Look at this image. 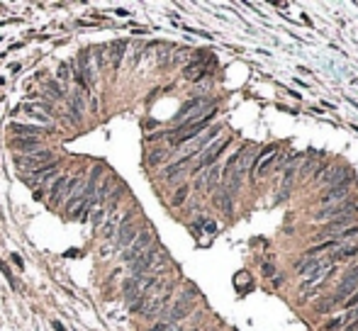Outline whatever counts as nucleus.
Instances as JSON below:
<instances>
[{"instance_id":"nucleus-29","label":"nucleus","mask_w":358,"mask_h":331,"mask_svg":"<svg viewBox=\"0 0 358 331\" xmlns=\"http://www.w3.org/2000/svg\"><path fill=\"white\" fill-rule=\"evenodd\" d=\"M356 307H358V290L344 302V309H346V312H351V309H356Z\"/></svg>"},{"instance_id":"nucleus-27","label":"nucleus","mask_w":358,"mask_h":331,"mask_svg":"<svg viewBox=\"0 0 358 331\" xmlns=\"http://www.w3.org/2000/svg\"><path fill=\"white\" fill-rule=\"evenodd\" d=\"M188 193H190V188H188V185H180L178 190H176V195H173V207L183 205V202H185V197H188Z\"/></svg>"},{"instance_id":"nucleus-11","label":"nucleus","mask_w":358,"mask_h":331,"mask_svg":"<svg viewBox=\"0 0 358 331\" xmlns=\"http://www.w3.org/2000/svg\"><path fill=\"white\" fill-rule=\"evenodd\" d=\"M278 156V146L276 144H271V146H266V151L261 153V158L253 163V178H263L266 176V171L271 168V163H273V158Z\"/></svg>"},{"instance_id":"nucleus-33","label":"nucleus","mask_w":358,"mask_h":331,"mask_svg":"<svg viewBox=\"0 0 358 331\" xmlns=\"http://www.w3.org/2000/svg\"><path fill=\"white\" fill-rule=\"evenodd\" d=\"M344 331H358V317L353 319V321H348V326H346Z\"/></svg>"},{"instance_id":"nucleus-22","label":"nucleus","mask_w":358,"mask_h":331,"mask_svg":"<svg viewBox=\"0 0 358 331\" xmlns=\"http://www.w3.org/2000/svg\"><path fill=\"white\" fill-rule=\"evenodd\" d=\"M207 73V66L205 64H188L185 69H183V76L188 78V81H200L202 76Z\"/></svg>"},{"instance_id":"nucleus-18","label":"nucleus","mask_w":358,"mask_h":331,"mask_svg":"<svg viewBox=\"0 0 358 331\" xmlns=\"http://www.w3.org/2000/svg\"><path fill=\"white\" fill-rule=\"evenodd\" d=\"M358 317V312L356 309H351V312H344V314H339V317H334L329 319L324 326H322V331H339V329H344V324H348V321H353V319Z\"/></svg>"},{"instance_id":"nucleus-34","label":"nucleus","mask_w":358,"mask_h":331,"mask_svg":"<svg viewBox=\"0 0 358 331\" xmlns=\"http://www.w3.org/2000/svg\"><path fill=\"white\" fill-rule=\"evenodd\" d=\"M161 158H164V151H156V153H151V158H149V161L156 163V161H161Z\"/></svg>"},{"instance_id":"nucleus-31","label":"nucleus","mask_w":358,"mask_h":331,"mask_svg":"<svg viewBox=\"0 0 358 331\" xmlns=\"http://www.w3.org/2000/svg\"><path fill=\"white\" fill-rule=\"evenodd\" d=\"M168 329H171V324H168V321H159L151 331H168Z\"/></svg>"},{"instance_id":"nucleus-23","label":"nucleus","mask_w":358,"mask_h":331,"mask_svg":"<svg viewBox=\"0 0 358 331\" xmlns=\"http://www.w3.org/2000/svg\"><path fill=\"white\" fill-rule=\"evenodd\" d=\"M10 129L15 137H41V129L32 127V124H13Z\"/></svg>"},{"instance_id":"nucleus-13","label":"nucleus","mask_w":358,"mask_h":331,"mask_svg":"<svg viewBox=\"0 0 358 331\" xmlns=\"http://www.w3.org/2000/svg\"><path fill=\"white\" fill-rule=\"evenodd\" d=\"M129 219H132V212H127V214H110V219L103 224V236H105V239H112V236L120 232V227L127 224Z\"/></svg>"},{"instance_id":"nucleus-12","label":"nucleus","mask_w":358,"mask_h":331,"mask_svg":"<svg viewBox=\"0 0 358 331\" xmlns=\"http://www.w3.org/2000/svg\"><path fill=\"white\" fill-rule=\"evenodd\" d=\"M327 263H329V258H302V261L295 265V273L302 278H310V275H315L319 268H324Z\"/></svg>"},{"instance_id":"nucleus-9","label":"nucleus","mask_w":358,"mask_h":331,"mask_svg":"<svg viewBox=\"0 0 358 331\" xmlns=\"http://www.w3.org/2000/svg\"><path fill=\"white\" fill-rule=\"evenodd\" d=\"M358 207L353 200H341V202H334V205H327L315 212V219H336V217H344V214H356Z\"/></svg>"},{"instance_id":"nucleus-6","label":"nucleus","mask_w":358,"mask_h":331,"mask_svg":"<svg viewBox=\"0 0 358 331\" xmlns=\"http://www.w3.org/2000/svg\"><path fill=\"white\" fill-rule=\"evenodd\" d=\"M54 163V156L49 151H44V149H37V151L32 153H22V156H17L15 158V165L17 168H25V171H41V168H46V165Z\"/></svg>"},{"instance_id":"nucleus-32","label":"nucleus","mask_w":358,"mask_h":331,"mask_svg":"<svg viewBox=\"0 0 358 331\" xmlns=\"http://www.w3.org/2000/svg\"><path fill=\"white\" fill-rule=\"evenodd\" d=\"M273 273H276V268H273L271 263H266V265H263V275H273Z\"/></svg>"},{"instance_id":"nucleus-26","label":"nucleus","mask_w":358,"mask_h":331,"mask_svg":"<svg viewBox=\"0 0 358 331\" xmlns=\"http://www.w3.org/2000/svg\"><path fill=\"white\" fill-rule=\"evenodd\" d=\"M215 205L220 207V209H224V212H229V209H232V197H229V193H227V190H220V193L215 195Z\"/></svg>"},{"instance_id":"nucleus-24","label":"nucleus","mask_w":358,"mask_h":331,"mask_svg":"<svg viewBox=\"0 0 358 331\" xmlns=\"http://www.w3.org/2000/svg\"><path fill=\"white\" fill-rule=\"evenodd\" d=\"M105 217H108V212H105V207L103 205H93L90 207V212H88V219H90L93 227H100V224L105 222Z\"/></svg>"},{"instance_id":"nucleus-10","label":"nucleus","mask_w":358,"mask_h":331,"mask_svg":"<svg viewBox=\"0 0 358 331\" xmlns=\"http://www.w3.org/2000/svg\"><path fill=\"white\" fill-rule=\"evenodd\" d=\"M193 309H195V292L190 290V292H185L178 302L171 307V312H168V324H176L180 319H185Z\"/></svg>"},{"instance_id":"nucleus-20","label":"nucleus","mask_w":358,"mask_h":331,"mask_svg":"<svg viewBox=\"0 0 358 331\" xmlns=\"http://www.w3.org/2000/svg\"><path fill=\"white\" fill-rule=\"evenodd\" d=\"M346 173V165H341V163H336V165H331L329 171H327V173H322V176H319V183H322V185H324V188H329V185H334V183H336V180L341 178V176H344Z\"/></svg>"},{"instance_id":"nucleus-21","label":"nucleus","mask_w":358,"mask_h":331,"mask_svg":"<svg viewBox=\"0 0 358 331\" xmlns=\"http://www.w3.org/2000/svg\"><path fill=\"white\" fill-rule=\"evenodd\" d=\"M17 110H22L25 115H27L29 120H37V122H49V115H44V107L41 105H20Z\"/></svg>"},{"instance_id":"nucleus-19","label":"nucleus","mask_w":358,"mask_h":331,"mask_svg":"<svg viewBox=\"0 0 358 331\" xmlns=\"http://www.w3.org/2000/svg\"><path fill=\"white\" fill-rule=\"evenodd\" d=\"M39 141H41V137H15L13 149H17V151H22V153H32V151H37Z\"/></svg>"},{"instance_id":"nucleus-5","label":"nucleus","mask_w":358,"mask_h":331,"mask_svg":"<svg viewBox=\"0 0 358 331\" xmlns=\"http://www.w3.org/2000/svg\"><path fill=\"white\" fill-rule=\"evenodd\" d=\"M149 248H154V232H151V229H141V232L134 236V241L122 251V261L124 263H134L137 258H141Z\"/></svg>"},{"instance_id":"nucleus-4","label":"nucleus","mask_w":358,"mask_h":331,"mask_svg":"<svg viewBox=\"0 0 358 331\" xmlns=\"http://www.w3.org/2000/svg\"><path fill=\"white\" fill-rule=\"evenodd\" d=\"M353 183H356L353 173H346V176H341V178L336 180L334 185H329V188L322 193L319 202H322V205H334V202H341V200H346V197L351 195Z\"/></svg>"},{"instance_id":"nucleus-7","label":"nucleus","mask_w":358,"mask_h":331,"mask_svg":"<svg viewBox=\"0 0 358 331\" xmlns=\"http://www.w3.org/2000/svg\"><path fill=\"white\" fill-rule=\"evenodd\" d=\"M227 144H229V137H222V139H217L215 144H210L205 151L200 153V158H197V163H195V173H202L210 165H215V161H217L222 156V151L227 149Z\"/></svg>"},{"instance_id":"nucleus-1","label":"nucleus","mask_w":358,"mask_h":331,"mask_svg":"<svg viewBox=\"0 0 358 331\" xmlns=\"http://www.w3.org/2000/svg\"><path fill=\"white\" fill-rule=\"evenodd\" d=\"M171 297H173V283H161V280H156L151 285V290L144 295V300L139 302V307L134 312H141L144 317H159L161 312L166 309V304L171 302Z\"/></svg>"},{"instance_id":"nucleus-28","label":"nucleus","mask_w":358,"mask_h":331,"mask_svg":"<svg viewBox=\"0 0 358 331\" xmlns=\"http://www.w3.org/2000/svg\"><path fill=\"white\" fill-rule=\"evenodd\" d=\"M71 66L69 64H61V66H59V81H61V85H64V83L69 81V76H71Z\"/></svg>"},{"instance_id":"nucleus-25","label":"nucleus","mask_w":358,"mask_h":331,"mask_svg":"<svg viewBox=\"0 0 358 331\" xmlns=\"http://www.w3.org/2000/svg\"><path fill=\"white\" fill-rule=\"evenodd\" d=\"M66 183H69V178H64V176H56L52 183H49V195L54 197V200H59V195H61V190L66 188Z\"/></svg>"},{"instance_id":"nucleus-30","label":"nucleus","mask_w":358,"mask_h":331,"mask_svg":"<svg viewBox=\"0 0 358 331\" xmlns=\"http://www.w3.org/2000/svg\"><path fill=\"white\" fill-rule=\"evenodd\" d=\"M202 232H207V234H215V232H217V224H215V222H202Z\"/></svg>"},{"instance_id":"nucleus-2","label":"nucleus","mask_w":358,"mask_h":331,"mask_svg":"<svg viewBox=\"0 0 358 331\" xmlns=\"http://www.w3.org/2000/svg\"><path fill=\"white\" fill-rule=\"evenodd\" d=\"M168 268V253L161 246L149 248L141 258H137L134 263H129V270L134 275H151L156 278V273H161Z\"/></svg>"},{"instance_id":"nucleus-15","label":"nucleus","mask_w":358,"mask_h":331,"mask_svg":"<svg viewBox=\"0 0 358 331\" xmlns=\"http://www.w3.org/2000/svg\"><path fill=\"white\" fill-rule=\"evenodd\" d=\"M83 188H85V185H83V180H81V178H71L69 183H66V188L61 190L59 200H64V202L69 205V202H73V200H78V197H81Z\"/></svg>"},{"instance_id":"nucleus-35","label":"nucleus","mask_w":358,"mask_h":331,"mask_svg":"<svg viewBox=\"0 0 358 331\" xmlns=\"http://www.w3.org/2000/svg\"><path fill=\"white\" fill-rule=\"evenodd\" d=\"M54 329H56V331H66V329H64V324H61V321H54Z\"/></svg>"},{"instance_id":"nucleus-17","label":"nucleus","mask_w":358,"mask_h":331,"mask_svg":"<svg viewBox=\"0 0 358 331\" xmlns=\"http://www.w3.org/2000/svg\"><path fill=\"white\" fill-rule=\"evenodd\" d=\"M358 256V241H341V246L336 248L334 253H331L329 261H348V258H356Z\"/></svg>"},{"instance_id":"nucleus-3","label":"nucleus","mask_w":358,"mask_h":331,"mask_svg":"<svg viewBox=\"0 0 358 331\" xmlns=\"http://www.w3.org/2000/svg\"><path fill=\"white\" fill-rule=\"evenodd\" d=\"M334 270H336V265H334V261H329L327 265H324V268H319L315 275L302 278V283L297 285V292H300V295H304V297H310V295H317L319 290L327 285V280L334 275Z\"/></svg>"},{"instance_id":"nucleus-8","label":"nucleus","mask_w":358,"mask_h":331,"mask_svg":"<svg viewBox=\"0 0 358 331\" xmlns=\"http://www.w3.org/2000/svg\"><path fill=\"white\" fill-rule=\"evenodd\" d=\"M137 234H139V224L134 219H129L127 224L120 227V232H117L115 239H112V246L105 248V251H103V256H108L110 251H124V248L134 241V236H137Z\"/></svg>"},{"instance_id":"nucleus-14","label":"nucleus","mask_w":358,"mask_h":331,"mask_svg":"<svg viewBox=\"0 0 358 331\" xmlns=\"http://www.w3.org/2000/svg\"><path fill=\"white\" fill-rule=\"evenodd\" d=\"M222 178V165H210L207 168V173H202L200 176V180H197V185L202 188V190H212V188H217V183H220Z\"/></svg>"},{"instance_id":"nucleus-16","label":"nucleus","mask_w":358,"mask_h":331,"mask_svg":"<svg viewBox=\"0 0 358 331\" xmlns=\"http://www.w3.org/2000/svg\"><path fill=\"white\" fill-rule=\"evenodd\" d=\"M124 49H127V41H112L110 46H105V59L112 69L120 66V61L124 59Z\"/></svg>"}]
</instances>
